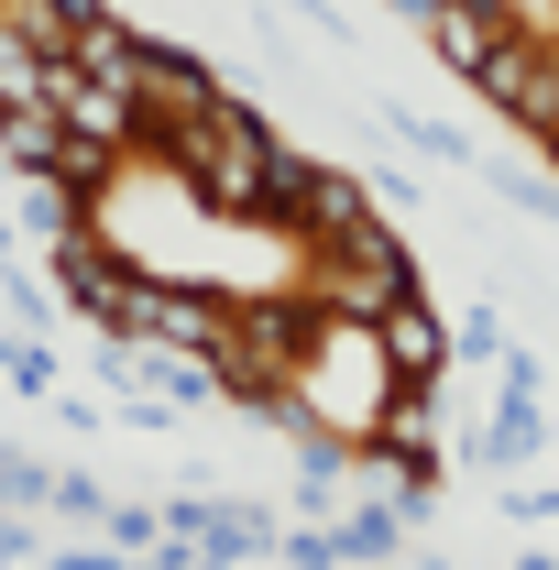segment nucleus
I'll use <instances>...</instances> for the list:
<instances>
[{"label": "nucleus", "mask_w": 559, "mask_h": 570, "mask_svg": "<svg viewBox=\"0 0 559 570\" xmlns=\"http://www.w3.org/2000/svg\"><path fill=\"white\" fill-rule=\"evenodd\" d=\"M318 318H330V307H318L307 285H253V296L219 307L209 362H219V395L253 406V428H296L285 395H296V362H307V341H318Z\"/></svg>", "instance_id": "f257e3e1"}, {"label": "nucleus", "mask_w": 559, "mask_h": 570, "mask_svg": "<svg viewBox=\"0 0 559 570\" xmlns=\"http://www.w3.org/2000/svg\"><path fill=\"white\" fill-rule=\"evenodd\" d=\"M384 395H395V362H384V341H373V318H318V341H307V362H296V395H285V417L296 428H330V439H373V417H384Z\"/></svg>", "instance_id": "f03ea898"}, {"label": "nucleus", "mask_w": 559, "mask_h": 570, "mask_svg": "<svg viewBox=\"0 0 559 570\" xmlns=\"http://www.w3.org/2000/svg\"><path fill=\"white\" fill-rule=\"evenodd\" d=\"M264 142H275V121H264V110H242V99H209L187 132L165 142V176H176L198 209L253 219V187H264Z\"/></svg>", "instance_id": "7ed1b4c3"}, {"label": "nucleus", "mask_w": 559, "mask_h": 570, "mask_svg": "<svg viewBox=\"0 0 559 570\" xmlns=\"http://www.w3.org/2000/svg\"><path fill=\"white\" fill-rule=\"evenodd\" d=\"M296 285H307L318 307H341V318H384L395 296H418V253H406V242H395L384 219L362 209L351 230L307 242V275H296Z\"/></svg>", "instance_id": "20e7f679"}, {"label": "nucleus", "mask_w": 559, "mask_h": 570, "mask_svg": "<svg viewBox=\"0 0 559 570\" xmlns=\"http://www.w3.org/2000/svg\"><path fill=\"white\" fill-rule=\"evenodd\" d=\"M219 307H231L219 285H176V275H143V264H133L99 330H110V341H176V352H209V341H219Z\"/></svg>", "instance_id": "39448f33"}, {"label": "nucleus", "mask_w": 559, "mask_h": 570, "mask_svg": "<svg viewBox=\"0 0 559 570\" xmlns=\"http://www.w3.org/2000/svg\"><path fill=\"white\" fill-rule=\"evenodd\" d=\"M472 88H483V110H504L516 132H549V121H559V45L516 22L483 67H472Z\"/></svg>", "instance_id": "423d86ee"}, {"label": "nucleus", "mask_w": 559, "mask_h": 570, "mask_svg": "<svg viewBox=\"0 0 559 570\" xmlns=\"http://www.w3.org/2000/svg\"><path fill=\"white\" fill-rule=\"evenodd\" d=\"M209 99H219V77L198 67L187 45H143V77H133V110H143V142H133V154H154V165H165V142L187 132V121H198Z\"/></svg>", "instance_id": "0eeeda50"}, {"label": "nucleus", "mask_w": 559, "mask_h": 570, "mask_svg": "<svg viewBox=\"0 0 559 570\" xmlns=\"http://www.w3.org/2000/svg\"><path fill=\"white\" fill-rule=\"evenodd\" d=\"M121 275H133V253H121V242H110L99 219L56 242V296H67V307H77V318H88V330L110 318V296H121Z\"/></svg>", "instance_id": "6e6552de"}, {"label": "nucleus", "mask_w": 559, "mask_h": 570, "mask_svg": "<svg viewBox=\"0 0 559 570\" xmlns=\"http://www.w3.org/2000/svg\"><path fill=\"white\" fill-rule=\"evenodd\" d=\"M439 417H450V406H439V384H395L362 450H384V461H406V472H439V461H450V428H439Z\"/></svg>", "instance_id": "1a4fd4ad"}, {"label": "nucleus", "mask_w": 559, "mask_h": 570, "mask_svg": "<svg viewBox=\"0 0 559 570\" xmlns=\"http://www.w3.org/2000/svg\"><path fill=\"white\" fill-rule=\"evenodd\" d=\"M373 341H384V362H395V384H450V330H439V307L418 296H395L384 318H373Z\"/></svg>", "instance_id": "9d476101"}, {"label": "nucleus", "mask_w": 559, "mask_h": 570, "mask_svg": "<svg viewBox=\"0 0 559 570\" xmlns=\"http://www.w3.org/2000/svg\"><path fill=\"white\" fill-rule=\"evenodd\" d=\"M428 33H439V56H450V67L472 77L493 45L516 33V11H504V0H439V11H428Z\"/></svg>", "instance_id": "9b49d317"}, {"label": "nucleus", "mask_w": 559, "mask_h": 570, "mask_svg": "<svg viewBox=\"0 0 559 570\" xmlns=\"http://www.w3.org/2000/svg\"><path fill=\"white\" fill-rule=\"evenodd\" d=\"M307 176H318V154H296V142H264V187H253V219H275L285 242H296V198H307ZM296 253H307V242H296Z\"/></svg>", "instance_id": "f8f14e48"}, {"label": "nucleus", "mask_w": 559, "mask_h": 570, "mask_svg": "<svg viewBox=\"0 0 559 570\" xmlns=\"http://www.w3.org/2000/svg\"><path fill=\"white\" fill-rule=\"evenodd\" d=\"M362 209H373V187L341 176V165H318V176H307V198H296V242H330V230H351Z\"/></svg>", "instance_id": "ddd939ff"}, {"label": "nucleus", "mask_w": 559, "mask_h": 570, "mask_svg": "<svg viewBox=\"0 0 559 570\" xmlns=\"http://www.w3.org/2000/svg\"><path fill=\"white\" fill-rule=\"evenodd\" d=\"M22 187V219H33V242H67V230H88V198H77L56 165H33V176H11Z\"/></svg>", "instance_id": "4468645a"}, {"label": "nucleus", "mask_w": 559, "mask_h": 570, "mask_svg": "<svg viewBox=\"0 0 559 570\" xmlns=\"http://www.w3.org/2000/svg\"><path fill=\"white\" fill-rule=\"evenodd\" d=\"M538 450H549V417H538V395H504V417L483 428V461H493V472H527Z\"/></svg>", "instance_id": "2eb2a0df"}, {"label": "nucleus", "mask_w": 559, "mask_h": 570, "mask_svg": "<svg viewBox=\"0 0 559 570\" xmlns=\"http://www.w3.org/2000/svg\"><path fill=\"white\" fill-rule=\"evenodd\" d=\"M45 77H56V56L0 22V110H45Z\"/></svg>", "instance_id": "dca6fc26"}, {"label": "nucleus", "mask_w": 559, "mask_h": 570, "mask_svg": "<svg viewBox=\"0 0 559 570\" xmlns=\"http://www.w3.org/2000/svg\"><path fill=\"white\" fill-rule=\"evenodd\" d=\"M406 549V515L395 504H373V515H341V560H395Z\"/></svg>", "instance_id": "f3484780"}, {"label": "nucleus", "mask_w": 559, "mask_h": 570, "mask_svg": "<svg viewBox=\"0 0 559 570\" xmlns=\"http://www.w3.org/2000/svg\"><path fill=\"white\" fill-rule=\"evenodd\" d=\"M384 121H395V132L418 142V154H439V165H461V154H472V142L450 132V121H428V110H384Z\"/></svg>", "instance_id": "a211bd4d"}, {"label": "nucleus", "mask_w": 559, "mask_h": 570, "mask_svg": "<svg viewBox=\"0 0 559 570\" xmlns=\"http://www.w3.org/2000/svg\"><path fill=\"white\" fill-rule=\"evenodd\" d=\"M450 362H504V330H493L483 307H472V318H461V330H450Z\"/></svg>", "instance_id": "6ab92c4d"}, {"label": "nucleus", "mask_w": 559, "mask_h": 570, "mask_svg": "<svg viewBox=\"0 0 559 570\" xmlns=\"http://www.w3.org/2000/svg\"><path fill=\"white\" fill-rule=\"evenodd\" d=\"M99 515H110V538H121V549H154V538H165V515H154V504H99Z\"/></svg>", "instance_id": "aec40b11"}, {"label": "nucleus", "mask_w": 559, "mask_h": 570, "mask_svg": "<svg viewBox=\"0 0 559 570\" xmlns=\"http://www.w3.org/2000/svg\"><path fill=\"white\" fill-rule=\"evenodd\" d=\"M493 187H504L516 209H559V187H549V176H527V165H493Z\"/></svg>", "instance_id": "412c9836"}, {"label": "nucleus", "mask_w": 559, "mask_h": 570, "mask_svg": "<svg viewBox=\"0 0 559 570\" xmlns=\"http://www.w3.org/2000/svg\"><path fill=\"white\" fill-rule=\"evenodd\" d=\"M0 373H11V384H33V395H45V384H56V362L33 352V341H0Z\"/></svg>", "instance_id": "4be33fe9"}, {"label": "nucleus", "mask_w": 559, "mask_h": 570, "mask_svg": "<svg viewBox=\"0 0 559 570\" xmlns=\"http://www.w3.org/2000/svg\"><path fill=\"white\" fill-rule=\"evenodd\" d=\"M538 142H549V165H559V121H549V132H538Z\"/></svg>", "instance_id": "5701e85b"}]
</instances>
